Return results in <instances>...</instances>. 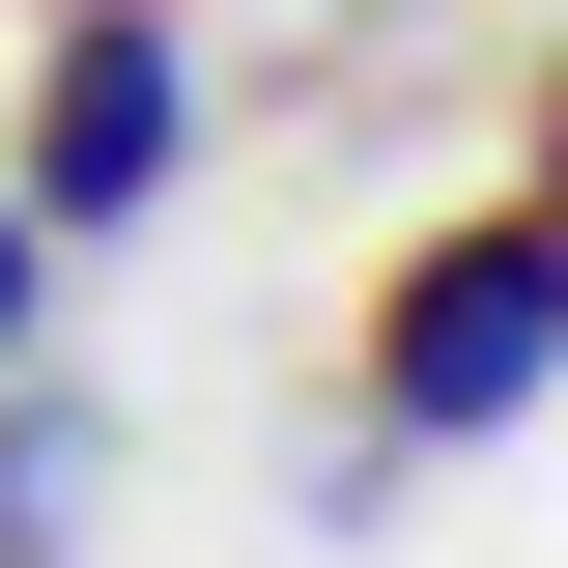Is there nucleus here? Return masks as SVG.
I'll return each instance as SVG.
<instances>
[{"mask_svg": "<svg viewBox=\"0 0 568 568\" xmlns=\"http://www.w3.org/2000/svg\"><path fill=\"white\" fill-rule=\"evenodd\" d=\"M540 227H568V114H540Z\"/></svg>", "mask_w": 568, "mask_h": 568, "instance_id": "obj_5", "label": "nucleus"}, {"mask_svg": "<svg viewBox=\"0 0 568 568\" xmlns=\"http://www.w3.org/2000/svg\"><path fill=\"white\" fill-rule=\"evenodd\" d=\"M200 142V58L171 29H58V114H29V227H142Z\"/></svg>", "mask_w": 568, "mask_h": 568, "instance_id": "obj_2", "label": "nucleus"}, {"mask_svg": "<svg viewBox=\"0 0 568 568\" xmlns=\"http://www.w3.org/2000/svg\"><path fill=\"white\" fill-rule=\"evenodd\" d=\"M0 342H29V200H0Z\"/></svg>", "mask_w": 568, "mask_h": 568, "instance_id": "obj_4", "label": "nucleus"}, {"mask_svg": "<svg viewBox=\"0 0 568 568\" xmlns=\"http://www.w3.org/2000/svg\"><path fill=\"white\" fill-rule=\"evenodd\" d=\"M568 369V227L511 200V227H455V256L398 284V313H369V426H398V455H455V426H511Z\"/></svg>", "mask_w": 568, "mask_h": 568, "instance_id": "obj_1", "label": "nucleus"}, {"mask_svg": "<svg viewBox=\"0 0 568 568\" xmlns=\"http://www.w3.org/2000/svg\"><path fill=\"white\" fill-rule=\"evenodd\" d=\"M85 540V398H29V426H0V568H58Z\"/></svg>", "mask_w": 568, "mask_h": 568, "instance_id": "obj_3", "label": "nucleus"}]
</instances>
